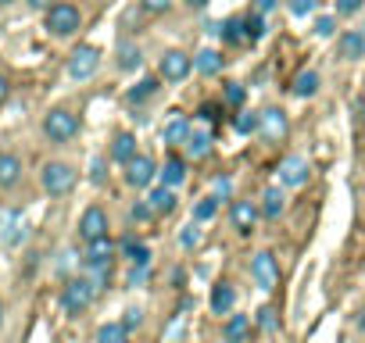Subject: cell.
Wrapping results in <instances>:
<instances>
[{
	"instance_id": "cell-46",
	"label": "cell",
	"mask_w": 365,
	"mask_h": 343,
	"mask_svg": "<svg viewBox=\"0 0 365 343\" xmlns=\"http://www.w3.org/2000/svg\"><path fill=\"white\" fill-rule=\"evenodd\" d=\"M276 4H279V0H255V4H251V11H255V15H269Z\"/></svg>"
},
{
	"instance_id": "cell-27",
	"label": "cell",
	"mask_w": 365,
	"mask_h": 343,
	"mask_svg": "<svg viewBox=\"0 0 365 343\" xmlns=\"http://www.w3.org/2000/svg\"><path fill=\"white\" fill-rule=\"evenodd\" d=\"M215 33H219L230 47H244V43H247V36H244V19H226Z\"/></svg>"
},
{
	"instance_id": "cell-22",
	"label": "cell",
	"mask_w": 365,
	"mask_h": 343,
	"mask_svg": "<svg viewBox=\"0 0 365 343\" xmlns=\"http://www.w3.org/2000/svg\"><path fill=\"white\" fill-rule=\"evenodd\" d=\"M251 336V318L247 315H230L226 318V343H247Z\"/></svg>"
},
{
	"instance_id": "cell-14",
	"label": "cell",
	"mask_w": 365,
	"mask_h": 343,
	"mask_svg": "<svg viewBox=\"0 0 365 343\" xmlns=\"http://www.w3.org/2000/svg\"><path fill=\"white\" fill-rule=\"evenodd\" d=\"M115 250H118V247H115L108 236H101V240L86 243V268H90V272H93V268H111Z\"/></svg>"
},
{
	"instance_id": "cell-13",
	"label": "cell",
	"mask_w": 365,
	"mask_h": 343,
	"mask_svg": "<svg viewBox=\"0 0 365 343\" xmlns=\"http://www.w3.org/2000/svg\"><path fill=\"white\" fill-rule=\"evenodd\" d=\"M187 136H190V118L182 111H172L165 129H161V143L165 147H179V143H187Z\"/></svg>"
},
{
	"instance_id": "cell-12",
	"label": "cell",
	"mask_w": 365,
	"mask_h": 343,
	"mask_svg": "<svg viewBox=\"0 0 365 343\" xmlns=\"http://www.w3.org/2000/svg\"><path fill=\"white\" fill-rule=\"evenodd\" d=\"M258 204L255 201H233V208H230V222H233V229L240 233V236H247L251 229H255V222H258Z\"/></svg>"
},
{
	"instance_id": "cell-26",
	"label": "cell",
	"mask_w": 365,
	"mask_h": 343,
	"mask_svg": "<svg viewBox=\"0 0 365 343\" xmlns=\"http://www.w3.org/2000/svg\"><path fill=\"white\" fill-rule=\"evenodd\" d=\"M182 179H187V161H182V157H168L165 168H161V183L175 190Z\"/></svg>"
},
{
	"instance_id": "cell-28",
	"label": "cell",
	"mask_w": 365,
	"mask_h": 343,
	"mask_svg": "<svg viewBox=\"0 0 365 343\" xmlns=\"http://www.w3.org/2000/svg\"><path fill=\"white\" fill-rule=\"evenodd\" d=\"M140 65H143L140 47H136V43H129V40H125V43H118V68H122V72H136Z\"/></svg>"
},
{
	"instance_id": "cell-50",
	"label": "cell",
	"mask_w": 365,
	"mask_h": 343,
	"mask_svg": "<svg viewBox=\"0 0 365 343\" xmlns=\"http://www.w3.org/2000/svg\"><path fill=\"white\" fill-rule=\"evenodd\" d=\"M358 332H361V336H365V311H361V315H358Z\"/></svg>"
},
{
	"instance_id": "cell-6",
	"label": "cell",
	"mask_w": 365,
	"mask_h": 343,
	"mask_svg": "<svg viewBox=\"0 0 365 343\" xmlns=\"http://www.w3.org/2000/svg\"><path fill=\"white\" fill-rule=\"evenodd\" d=\"M251 279L258 290H276L279 286V261L272 250H258L251 258Z\"/></svg>"
},
{
	"instance_id": "cell-10",
	"label": "cell",
	"mask_w": 365,
	"mask_h": 343,
	"mask_svg": "<svg viewBox=\"0 0 365 343\" xmlns=\"http://www.w3.org/2000/svg\"><path fill=\"white\" fill-rule=\"evenodd\" d=\"M276 172H279V183H283V186H304V183H308V176H312V168H308V161H304L301 154L283 157Z\"/></svg>"
},
{
	"instance_id": "cell-29",
	"label": "cell",
	"mask_w": 365,
	"mask_h": 343,
	"mask_svg": "<svg viewBox=\"0 0 365 343\" xmlns=\"http://www.w3.org/2000/svg\"><path fill=\"white\" fill-rule=\"evenodd\" d=\"M158 86H161V79H158V75H150V79H140V83H136V86L125 93V100H129V104H143L147 97H154V93H158Z\"/></svg>"
},
{
	"instance_id": "cell-19",
	"label": "cell",
	"mask_w": 365,
	"mask_h": 343,
	"mask_svg": "<svg viewBox=\"0 0 365 343\" xmlns=\"http://www.w3.org/2000/svg\"><path fill=\"white\" fill-rule=\"evenodd\" d=\"M147 204H150V211L154 215H172L175 211V194H172V186H154L150 190V197H147Z\"/></svg>"
},
{
	"instance_id": "cell-40",
	"label": "cell",
	"mask_w": 365,
	"mask_h": 343,
	"mask_svg": "<svg viewBox=\"0 0 365 343\" xmlns=\"http://www.w3.org/2000/svg\"><path fill=\"white\" fill-rule=\"evenodd\" d=\"M150 215H154V211H150V204H147V201H136V204L129 208V218H133V222H147Z\"/></svg>"
},
{
	"instance_id": "cell-41",
	"label": "cell",
	"mask_w": 365,
	"mask_h": 343,
	"mask_svg": "<svg viewBox=\"0 0 365 343\" xmlns=\"http://www.w3.org/2000/svg\"><path fill=\"white\" fill-rule=\"evenodd\" d=\"M90 183H93V186H104V157H93V164H90Z\"/></svg>"
},
{
	"instance_id": "cell-11",
	"label": "cell",
	"mask_w": 365,
	"mask_h": 343,
	"mask_svg": "<svg viewBox=\"0 0 365 343\" xmlns=\"http://www.w3.org/2000/svg\"><path fill=\"white\" fill-rule=\"evenodd\" d=\"M79 236L86 240V243H93V240H101V236H108V211L104 208H86L83 211V218H79Z\"/></svg>"
},
{
	"instance_id": "cell-42",
	"label": "cell",
	"mask_w": 365,
	"mask_h": 343,
	"mask_svg": "<svg viewBox=\"0 0 365 343\" xmlns=\"http://www.w3.org/2000/svg\"><path fill=\"white\" fill-rule=\"evenodd\" d=\"M315 33H319V36H333V33H336V19L322 15V19L315 22Z\"/></svg>"
},
{
	"instance_id": "cell-31",
	"label": "cell",
	"mask_w": 365,
	"mask_h": 343,
	"mask_svg": "<svg viewBox=\"0 0 365 343\" xmlns=\"http://www.w3.org/2000/svg\"><path fill=\"white\" fill-rule=\"evenodd\" d=\"M244 36H247V43H251V47L265 36V22H262V15H255V11H251V15H244Z\"/></svg>"
},
{
	"instance_id": "cell-25",
	"label": "cell",
	"mask_w": 365,
	"mask_h": 343,
	"mask_svg": "<svg viewBox=\"0 0 365 343\" xmlns=\"http://www.w3.org/2000/svg\"><path fill=\"white\" fill-rule=\"evenodd\" d=\"M93 343H129V329L122 322H104L93 332Z\"/></svg>"
},
{
	"instance_id": "cell-21",
	"label": "cell",
	"mask_w": 365,
	"mask_h": 343,
	"mask_svg": "<svg viewBox=\"0 0 365 343\" xmlns=\"http://www.w3.org/2000/svg\"><path fill=\"white\" fill-rule=\"evenodd\" d=\"M283 201H287L283 190H279V186H269V190L262 194V208H258V211H262L269 222H276V218L283 215Z\"/></svg>"
},
{
	"instance_id": "cell-48",
	"label": "cell",
	"mask_w": 365,
	"mask_h": 343,
	"mask_svg": "<svg viewBox=\"0 0 365 343\" xmlns=\"http://www.w3.org/2000/svg\"><path fill=\"white\" fill-rule=\"evenodd\" d=\"M208 4H212V0H187L190 11H201V8H208Z\"/></svg>"
},
{
	"instance_id": "cell-23",
	"label": "cell",
	"mask_w": 365,
	"mask_h": 343,
	"mask_svg": "<svg viewBox=\"0 0 365 343\" xmlns=\"http://www.w3.org/2000/svg\"><path fill=\"white\" fill-rule=\"evenodd\" d=\"M222 65H226V58H222L219 51H212V47H208V51H201V54L194 58V68H197L201 75H219V72H222Z\"/></svg>"
},
{
	"instance_id": "cell-38",
	"label": "cell",
	"mask_w": 365,
	"mask_h": 343,
	"mask_svg": "<svg viewBox=\"0 0 365 343\" xmlns=\"http://www.w3.org/2000/svg\"><path fill=\"white\" fill-rule=\"evenodd\" d=\"M140 8H143L147 15H165V11L172 8V0H140Z\"/></svg>"
},
{
	"instance_id": "cell-18",
	"label": "cell",
	"mask_w": 365,
	"mask_h": 343,
	"mask_svg": "<svg viewBox=\"0 0 365 343\" xmlns=\"http://www.w3.org/2000/svg\"><path fill=\"white\" fill-rule=\"evenodd\" d=\"M133 157H136V136H133V132H118V136L111 139V161L129 164Z\"/></svg>"
},
{
	"instance_id": "cell-9",
	"label": "cell",
	"mask_w": 365,
	"mask_h": 343,
	"mask_svg": "<svg viewBox=\"0 0 365 343\" xmlns=\"http://www.w3.org/2000/svg\"><path fill=\"white\" fill-rule=\"evenodd\" d=\"M154 176H158V164H154L147 154H136V157L125 164V183H129L133 190L150 186V183H154Z\"/></svg>"
},
{
	"instance_id": "cell-15",
	"label": "cell",
	"mask_w": 365,
	"mask_h": 343,
	"mask_svg": "<svg viewBox=\"0 0 365 343\" xmlns=\"http://www.w3.org/2000/svg\"><path fill=\"white\" fill-rule=\"evenodd\" d=\"M336 51H340V58H344V61H358V58H365V33H358V29L340 33Z\"/></svg>"
},
{
	"instance_id": "cell-32",
	"label": "cell",
	"mask_w": 365,
	"mask_h": 343,
	"mask_svg": "<svg viewBox=\"0 0 365 343\" xmlns=\"http://www.w3.org/2000/svg\"><path fill=\"white\" fill-rule=\"evenodd\" d=\"M233 129L244 132V136H247V132H258V111H240V115L233 118Z\"/></svg>"
},
{
	"instance_id": "cell-45",
	"label": "cell",
	"mask_w": 365,
	"mask_h": 343,
	"mask_svg": "<svg viewBox=\"0 0 365 343\" xmlns=\"http://www.w3.org/2000/svg\"><path fill=\"white\" fill-rule=\"evenodd\" d=\"M230 194H233V183H230L226 176H219V179H215V201H219V197H230Z\"/></svg>"
},
{
	"instance_id": "cell-35",
	"label": "cell",
	"mask_w": 365,
	"mask_h": 343,
	"mask_svg": "<svg viewBox=\"0 0 365 343\" xmlns=\"http://www.w3.org/2000/svg\"><path fill=\"white\" fill-rule=\"evenodd\" d=\"M179 243H182V247H187V250L201 243V229H197V222H190L187 229H182V233H179Z\"/></svg>"
},
{
	"instance_id": "cell-52",
	"label": "cell",
	"mask_w": 365,
	"mask_h": 343,
	"mask_svg": "<svg viewBox=\"0 0 365 343\" xmlns=\"http://www.w3.org/2000/svg\"><path fill=\"white\" fill-rule=\"evenodd\" d=\"M4 4H11V0H0V8H4Z\"/></svg>"
},
{
	"instance_id": "cell-17",
	"label": "cell",
	"mask_w": 365,
	"mask_h": 343,
	"mask_svg": "<svg viewBox=\"0 0 365 343\" xmlns=\"http://www.w3.org/2000/svg\"><path fill=\"white\" fill-rule=\"evenodd\" d=\"M22 179V161L15 154H0V190H11Z\"/></svg>"
},
{
	"instance_id": "cell-4",
	"label": "cell",
	"mask_w": 365,
	"mask_h": 343,
	"mask_svg": "<svg viewBox=\"0 0 365 343\" xmlns=\"http://www.w3.org/2000/svg\"><path fill=\"white\" fill-rule=\"evenodd\" d=\"M43 132H47V139H54V143H68V139L79 136V115H72L68 107H54V111H47V118H43Z\"/></svg>"
},
{
	"instance_id": "cell-16",
	"label": "cell",
	"mask_w": 365,
	"mask_h": 343,
	"mask_svg": "<svg viewBox=\"0 0 365 343\" xmlns=\"http://www.w3.org/2000/svg\"><path fill=\"white\" fill-rule=\"evenodd\" d=\"M212 311L215 315H230L233 311V304H237V290H233V283H215L212 286Z\"/></svg>"
},
{
	"instance_id": "cell-51",
	"label": "cell",
	"mask_w": 365,
	"mask_h": 343,
	"mask_svg": "<svg viewBox=\"0 0 365 343\" xmlns=\"http://www.w3.org/2000/svg\"><path fill=\"white\" fill-rule=\"evenodd\" d=\"M0 322H4V304H0Z\"/></svg>"
},
{
	"instance_id": "cell-39",
	"label": "cell",
	"mask_w": 365,
	"mask_h": 343,
	"mask_svg": "<svg viewBox=\"0 0 365 343\" xmlns=\"http://www.w3.org/2000/svg\"><path fill=\"white\" fill-rule=\"evenodd\" d=\"M205 122H219L222 118V104H215V100H208V104H201V111H197Z\"/></svg>"
},
{
	"instance_id": "cell-36",
	"label": "cell",
	"mask_w": 365,
	"mask_h": 343,
	"mask_svg": "<svg viewBox=\"0 0 365 343\" xmlns=\"http://www.w3.org/2000/svg\"><path fill=\"white\" fill-rule=\"evenodd\" d=\"M315 4H319V0H290V15L294 19H304V15L315 11Z\"/></svg>"
},
{
	"instance_id": "cell-7",
	"label": "cell",
	"mask_w": 365,
	"mask_h": 343,
	"mask_svg": "<svg viewBox=\"0 0 365 343\" xmlns=\"http://www.w3.org/2000/svg\"><path fill=\"white\" fill-rule=\"evenodd\" d=\"M258 132H262V139H269V143H283V139L290 136L287 111H283V107H265V111H258Z\"/></svg>"
},
{
	"instance_id": "cell-30",
	"label": "cell",
	"mask_w": 365,
	"mask_h": 343,
	"mask_svg": "<svg viewBox=\"0 0 365 343\" xmlns=\"http://www.w3.org/2000/svg\"><path fill=\"white\" fill-rule=\"evenodd\" d=\"M294 93H297V97H315V93H319V72H312V68L297 72V79H294Z\"/></svg>"
},
{
	"instance_id": "cell-49",
	"label": "cell",
	"mask_w": 365,
	"mask_h": 343,
	"mask_svg": "<svg viewBox=\"0 0 365 343\" xmlns=\"http://www.w3.org/2000/svg\"><path fill=\"white\" fill-rule=\"evenodd\" d=\"M29 8H33V11H47L51 0H29Z\"/></svg>"
},
{
	"instance_id": "cell-5",
	"label": "cell",
	"mask_w": 365,
	"mask_h": 343,
	"mask_svg": "<svg viewBox=\"0 0 365 343\" xmlns=\"http://www.w3.org/2000/svg\"><path fill=\"white\" fill-rule=\"evenodd\" d=\"M97 68H101V51H97V47L83 43V47H76V51L68 54V75H72L76 83L93 79V75H97Z\"/></svg>"
},
{
	"instance_id": "cell-20",
	"label": "cell",
	"mask_w": 365,
	"mask_h": 343,
	"mask_svg": "<svg viewBox=\"0 0 365 343\" xmlns=\"http://www.w3.org/2000/svg\"><path fill=\"white\" fill-rule=\"evenodd\" d=\"M187 154L194 157V161H201V157H208L212 154V132H205V129H190V136H187Z\"/></svg>"
},
{
	"instance_id": "cell-8",
	"label": "cell",
	"mask_w": 365,
	"mask_h": 343,
	"mask_svg": "<svg viewBox=\"0 0 365 343\" xmlns=\"http://www.w3.org/2000/svg\"><path fill=\"white\" fill-rule=\"evenodd\" d=\"M190 68H194V58H190V54L165 51L161 61H158V79H165V83H182V79L190 75Z\"/></svg>"
},
{
	"instance_id": "cell-2",
	"label": "cell",
	"mask_w": 365,
	"mask_h": 343,
	"mask_svg": "<svg viewBox=\"0 0 365 343\" xmlns=\"http://www.w3.org/2000/svg\"><path fill=\"white\" fill-rule=\"evenodd\" d=\"M93 297H97V286H93L90 279L76 275V279H68V283L61 286V311H65V315H83V311L93 304Z\"/></svg>"
},
{
	"instance_id": "cell-34",
	"label": "cell",
	"mask_w": 365,
	"mask_h": 343,
	"mask_svg": "<svg viewBox=\"0 0 365 343\" xmlns=\"http://www.w3.org/2000/svg\"><path fill=\"white\" fill-rule=\"evenodd\" d=\"M215 208H219V201H215V197L197 201V208H194V222H208V218L215 215Z\"/></svg>"
},
{
	"instance_id": "cell-3",
	"label": "cell",
	"mask_w": 365,
	"mask_h": 343,
	"mask_svg": "<svg viewBox=\"0 0 365 343\" xmlns=\"http://www.w3.org/2000/svg\"><path fill=\"white\" fill-rule=\"evenodd\" d=\"M40 183H43V190H47L51 197H65V194L76 190V168L65 164V161H51V164H43V172H40Z\"/></svg>"
},
{
	"instance_id": "cell-1",
	"label": "cell",
	"mask_w": 365,
	"mask_h": 343,
	"mask_svg": "<svg viewBox=\"0 0 365 343\" xmlns=\"http://www.w3.org/2000/svg\"><path fill=\"white\" fill-rule=\"evenodd\" d=\"M43 26H47V33H51V36L65 40V36L79 33V26H83V15H79V8H76V4H65V0H58V4H51V8H47V19H43Z\"/></svg>"
},
{
	"instance_id": "cell-47",
	"label": "cell",
	"mask_w": 365,
	"mask_h": 343,
	"mask_svg": "<svg viewBox=\"0 0 365 343\" xmlns=\"http://www.w3.org/2000/svg\"><path fill=\"white\" fill-rule=\"evenodd\" d=\"M8 93H11V86H8V79H4V75H0V104L8 100Z\"/></svg>"
},
{
	"instance_id": "cell-37",
	"label": "cell",
	"mask_w": 365,
	"mask_h": 343,
	"mask_svg": "<svg viewBox=\"0 0 365 343\" xmlns=\"http://www.w3.org/2000/svg\"><path fill=\"white\" fill-rule=\"evenodd\" d=\"M226 104L230 107H240L244 104V86L240 83H226Z\"/></svg>"
},
{
	"instance_id": "cell-24",
	"label": "cell",
	"mask_w": 365,
	"mask_h": 343,
	"mask_svg": "<svg viewBox=\"0 0 365 343\" xmlns=\"http://www.w3.org/2000/svg\"><path fill=\"white\" fill-rule=\"evenodd\" d=\"M122 258H129L133 265H143V268H147V265H150V247L140 243L136 236H125V240H122Z\"/></svg>"
},
{
	"instance_id": "cell-33",
	"label": "cell",
	"mask_w": 365,
	"mask_h": 343,
	"mask_svg": "<svg viewBox=\"0 0 365 343\" xmlns=\"http://www.w3.org/2000/svg\"><path fill=\"white\" fill-rule=\"evenodd\" d=\"M258 329H262V332H276V329H279V318H276V307H269V304H265V307L258 311Z\"/></svg>"
},
{
	"instance_id": "cell-44",
	"label": "cell",
	"mask_w": 365,
	"mask_h": 343,
	"mask_svg": "<svg viewBox=\"0 0 365 343\" xmlns=\"http://www.w3.org/2000/svg\"><path fill=\"white\" fill-rule=\"evenodd\" d=\"M361 8V0H336V15H354Z\"/></svg>"
},
{
	"instance_id": "cell-43",
	"label": "cell",
	"mask_w": 365,
	"mask_h": 343,
	"mask_svg": "<svg viewBox=\"0 0 365 343\" xmlns=\"http://www.w3.org/2000/svg\"><path fill=\"white\" fill-rule=\"evenodd\" d=\"M140 322H143V311H140V307H129V311H125V318H122V325H125L129 332H133Z\"/></svg>"
}]
</instances>
